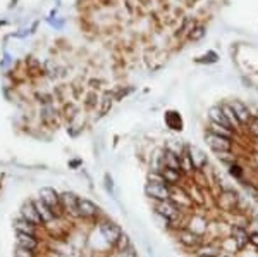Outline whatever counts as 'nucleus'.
Listing matches in <instances>:
<instances>
[{
	"label": "nucleus",
	"instance_id": "3",
	"mask_svg": "<svg viewBox=\"0 0 258 257\" xmlns=\"http://www.w3.org/2000/svg\"><path fill=\"white\" fill-rule=\"evenodd\" d=\"M152 211H155V213H159V214H162V216L170 219V221L174 223V228H176V230L181 226H184L186 216H188V213H184L181 207H177L172 200H170V198L152 204Z\"/></svg>",
	"mask_w": 258,
	"mask_h": 257
},
{
	"label": "nucleus",
	"instance_id": "34",
	"mask_svg": "<svg viewBox=\"0 0 258 257\" xmlns=\"http://www.w3.org/2000/svg\"><path fill=\"white\" fill-rule=\"evenodd\" d=\"M217 61H219V56L214 50L207 52L203 57H198L197 59V62H200V64H214V62H217Z\"/></svg>",
	"mask_w": 258,
	"mask_h": 257
},
{
	"label": "nucleus",
	"instance_id": "39",
	"mask_svg": "<svg viewBox=\"0 0 258 257\" xmlns=\"http://www.w3.org/2000/svg\"><path fill=\"white\" fill-rule=\"evenodd\" d=\"M249 247H253L258 250V231L256 233H249Z\"/></svg>",
	"mask_w": 258,
	"mask_h": 257
},
{
	"label": "nucleus",
	"instance_id": "19",
	"mask_svg": "<svg viewBox=\"0 0 258 257\" xmlns=\"http://www.w3.org/2000/svg\"><path fill=\"white\" fill-rule=\"evenodd\" d=\"M226 173H227V176L231 178V180L236 181V183H241L243 180L249 178L246 168H244V164L241 163V161H236L234 164H231L229 168H226Z\"/></svg>",
	"mask_w": 258,
	"mask_h": 257
},
{
	"label": "nucleus",
	"instance_id": "13",
	"mask_svg": "<svg viewBox=\"0 0 258 257\" xmlns=\"http://www.w3.org/2000/svg\"><path fill=\"white\" fill-rule=\"evenodd\" d=\"M16 238V245L23 247V248H30V250L40 252L41 247L45 245V238L43 237H35V235H24V233H14Z\"/></svg>",
	"mask_w": 258,
	"mask_h": 257
},
{
	"label": "nucleus",
	"instance_id": "38",
	"mask_svg": "<svg viewBox=\"0 0 258 257\" xmlns=\"http://www.w3.org/2000/svg\"><path fill=\"white\" fill-rule=\"evenodd\" d=\"M81 164H83V161L80 159V157H73V159H71L69 163H68L69 169H80Z\"/></svg>",
	"mask_w": 258,
	"mask_h": 257
},
{
	"label": "nucleus",
	"instance_id": "11",
	"mask_svg": "<svg viewBox=\"0 0 258 257\" xmlns=\"http://www.w3.org/2000/svg\"><path fill=\"white\" fill-rule=\"evenodd\" d=\"M19 216L23 219H26V221H30L31 225L43 228V219H41L40 213H38V207H36L35 198H28V200H24L23 204H21Z\"/></svg>",
	"mask_w": 258,
	"mask_h": 257
},
{
	"label": "nucleus",
	"instance_id": "36",
	"mask_svg": "<svg viewBox=\"0 0 258 257\" xmlns=\"http://www.w3.org/2000/svg\"><path fill=\"white\" fill-rule=\"evenodd\" d=\"M205 26H195V30L189 33L188 35V38L191 40V41H197V40H202L203 36H205Z\"/></svg>",
	"mask_w": 258,
	"mask_h": 257
},
{
	"label": "nucleus",
	"instance_id": "7",
	"mask_svg": "<svg viewBox=\"0 0 258 257\" xmlns=\"http://www.w3.org/2000/svg\"><path fill=\"white\" fill-rule=\"evenodd\" d=\"M143 193H145V197L152 202V204H155V202L167 200V198L170 197V186L165 183V181L147 180L143 185Z\"/></svg>",
	"mask_w": 258,
	"mask_h": 257
},
{
	"label": "nucleus",
	"instance_id": "8",
	"mask_svg": "<svg viewBox=\"0 0 258 257\" xmlns=\"http://www.w3.org/2000/svg\"><path fill=\"white\" fill-rule=\"evenodd\" d=\"M203 142L210 148V152H224V150H236L238 147V140L226 138V136L215 135L212 131H203Z\"/></svg>",
	"mask_w": 258,
	"mask_h": 257
},
{
	"label": "nucleus",
	"instance_id": "20",
	"mask_svg": "<svg viewBox=\"0 0 258 257\" xmlns=\"http://www.w3.org/2000/svg\"><path fill=\"white\" fill-rule=\"evenodd\" d=\"M165 119V124H167V128L170 131H174V133H181L182 128H184V123H182V116L177 113V111H167L164 116Z\"/></svg>",
	"mask_w": 258,
	"mask_h": 257
},
{
	"label": "nucleus",
	"instance_id": "27",
	"mask_svg": "<svg viewBox=\"0 0 258 257\" xmlns=\"http://www.w3.org/2000/svg\"><path fill=\"white\" fill-rule=\"evenodd\" d=\"M220 107H222V111H224V116L229 119V123L234 126V130L238 131V133L241 135L243 133V128H241V124L238 121V118H236V114H234V111L231 109V106H229V102H224V104H220Z\"/></svg>",
	"mask_w": 258,
	"mask_h": 257
},
{
	"label": "nucleus",
	"instance_id": "21",
	"mask_svg": "<svg viewBox=\"0 0 258 257\" xmlns=\"http://www.w3.org/2000/svg\"><path fill=\"white\" fill-rule=\"evenodd\" d=\"M209 121L217 123V124H222V126L229 128V130L236 131L234 126H232V124L229 123V119L226 118V116H224V111H222V107H220V106H214V107H210V109H209ZM236 133H238V131H236Z\"/></svg>",
	"mask_w": 258,
	"mask_h": 257
},
{
	"label": "nucleus",
	"instance_id": "37",
	"mask_svg": "<svg viewBox=\"0 0 258 257\" xmlns=\"http://www.w3.org/2000/svg\"><path fill=\"white\" fill-rule=\"evenodd\" d=\"M191 26H193V24L189 23V19H184V21H182V24L177 28L176 33H174V35H176V38H181V36L186 33V30H188V28H191Z\"/></svg>",
	"mask_w": 258,
	"mask_h": 257
},
{
	"label": "nucleus",
	"instance_id": "31",
	"mask_svg": "<svg viewBox=\"0 0 258 257\" xmlns=\"http://www.w3.org/2000/svg\"><path fill=\"white\" fill-rule=\"evenodd\" d=\"M12 257H41V252L30 250V248H23V247L14 245V250H12Z\"/></svg>",
	"mask_w": 258,
	"mask_h": 257
},
{
	"label": "nucleus",
	"instance_id": "33",
	"mask_svg": "<svg viewBox=\"0 0 258 257\" xmlns=\"http://www.w3.org/2000/svg\"><path fill=\"white\" fill-rule=\"evenodd\" d=\"M110 257H140L138 250H136L135 245H131L129 248H124V250H114Z\"/></svg>",
	"mask_w": 258,
	"mask_h": 257
},
{
	"label": "nucleus",
	"instance_id": "15",
	"mask_svg": "<svg viewBox=\"0 0 258 257\" xmlns=\"http://www.w3.org/2000/svg\"><path fill=\"white\" fill-rule=\"evenodd\" d=\"M229 106H231V109L234 111L236 118H238L241 128H243V131H244L246 124L251 121V118H253V114H251V111H249V107L244 102H241V100H231V102H229Z\"/></svg>",
	"mask_w": 258,
	"mask_h": 257
},
{
	"label": "nucleus",
	"instance_id": "14",
	"mask_svg": "<svg viewBox=\"0 0 258 257\" xmlns=\"http://www.w3.org/2000/svg\"><path fill=\"white\" fill-rule=\"evenodd\" d=\"M12 230H14V233L35 235V237H43L45 238L43 228L31 225L30 221H26V219H23L21 216H18V218L14 219V221H12Z\"/></svg>",
	"mask_w": 258,
	"mask_h": 257
},
{
	"label": "nucleus",
	"instance_id": "40",
	"mask_svg": "<svg viewBox=\"0 0 258 257\" xmlns=\"http://www.w3.org/2000/svg\"><path fill=\"white\" fill-rule=\"evenodd\" d=\"M219 257H238V255H234V254H229V252H220V255Z\"/></svg>",
	"mask_w": 258,
	"mask_h": 257
},
{
	"label": "nucleus",
	"instance_id": "1",
	"mask_svg": "<svg viewBox=\"0 0 258 257\" xmlns=\"http://www.w3.org/2000/svg\"><path fill=\"white\" fill-rule=\"evenodd\" d=\"M239 200H241V192L238 188L219 190L214 195V207L220 214H232L238 211Z\"/></svg>",
	"mask_w": 258,
	"mask_h": 257
},
{
	"label": "nucleus",
	"instance_id": "32",
	"mask_svg": "<svg viewBox=\"0 0 258 257\" xmlns=\"http://www.w3.org/2000/svg\"><path fill=\"white\" fill-rule=\"evenodd\" d=\"M131 245H135L131 235H129L127 231H122V235H120V238L117 240V245H115L114 250H124V248H129Z\"/></svg>",
	"mask_w": 258,
	"mask_h": 257
},
{
	"label": "nucleus",
	"instance_id": "22",
	"mask_svg": "<svg viewBox=\"0 0 258 257\" xmlns=\"http://www.w3.org/2000/svg\"><path fill=\"white\" fill-rule=\"evenodd\" d=\"M35 202H36V207H38L40 216H41V219H43V226L50 225V223H53L57 218H59V214H57L52 207H48L45 202H41L40 198H35Z\"/></svg>",
	"mask_w": 258,
	"mask_h": 257
},
{
	"label": "nucleus",
	"instance_id": "16",
	"mask_svg": "<svg viewBox=\"0 0 258 257\" xmlns=\"http://www.w3.org/2000/svg\"><path fill=\"white\" fill-rule=\"evenodd\" d=\"M160 175L169 186H179V185L186 183V181L189 180V178L186 176L182 171H179V169H172V168H164L160 171Z\"/></svg>",
	"mask_w": 258,
	"mask_h": 257
},
{
	"label": "nucleus",
	"instance_id": "6",
	"mask_svg": "<svg viewBox=\"0 0 258 257\" xmlns=\"http://www.w3.org/2000/svg\"><path fill=\"white\" fill-rule=\"evenodd\" d=\"M98 228V231L102 233V237L107 240V243L112 247V250L115 248V245H117V240L120 238V235H122V226L119 225L117 221H114L112 218H109V216H105L103 214L102 216V219L95 225Z\"/></svg>",
	"mask_w": 258,
	"mask_h": 257
},
{
	"label": "nucleus",
	"instance_id": "9",
	"mask_svg": "<svg viewBox=\"0 0 258 257\" xmlns=\"http://www.w3.org/2000/svg\"><path fill=\"white\" fill-rule=\"evenodd\" d=\"M170 200L174 202L177 207H181L184 213H191V211L197 209L193 198H191L188 188H186V183L179 185V186H170Z\"/></svg>",
	"mask_w": 258,
	"mask_h": 257
},
{
	"label": "nucleus",
	"instance_id": "30",
	"mask_svg": "<svg viewBox=\"0 0 258 257\" xmlns=\"http://www.w3.org/2000/svg\"><path fill=\"white\" fill-rule=\"evenodd\" d=\"M244 131H246L248 136L253 140V142H258V118L256 116H253L251 121H249L246 124V128H244Z\"/></svg>",
	"mask_w": 258,
	"mask_h": 257
},
{
	"label": "nucleus",
	"instance_id": "5",
	"mask_svg": "<svg viewBox=\"0 0 258 257\" xmlns=\"http://www.w3.org/2000/svg\"><path fill=\"white\" fill-rule=\"evenodd\" d=\"M207 213H209L207 209L191 211V213H188V216H186L184 226L193 231V233L207 238L209 237V228H210V219H212V218L207 216Z\"/></svg>",
	"mask_w": 258,
	"mask_h": 257
},
{
	"label": "nucleus",
	"instance_id": "17",
	"mask_svg": "<svg viewBox=\"0 0 258 257\" xmlns=\"http://www.w3.org/2000/svg\"><path fill=\"white\" fill-rule=\"evenodd\" d=\"M188 150H189L191 161H193L195 169H197V171H202V169L210 163V157H209V154H207L205 150H203V148L195 147V145L188 143Z\"/></svg>",
	"mask_w": 258,
	"mask_h": 257
},
{
	"label": "nucleus",
	"instance_id": "25",
	"mask_svg": "<svg viewBox=\"0 0 258 257\" xmlns=\"http://www.w3.org/2000/svg\"><path fill=\"white\" fill-rule=\"evenodd\" d=\"M152 221L155 223V226L159 228V230L165 231V233H172L176 228H174V223L167 219L165 216H162V214L155 213V211H152Z\"/></svg>",
	"mask_w": 258,
	"mask_h": 257
},
{
	"label": "nucleus",
	"instance_id": "10",
	"mask_svg": "<svg viewBox=\"0 0 258 257\" xmlns=\"http://www.w3.org/2000/svg\"><path fill=\"white\" fill-rule=\"evenodd\" d=\"M38 198L41 202H45L48 207H52L59 218H64V211H62V204H60V192H57L53 186H41L38 190Z\"/></svg>",
	"mask_w": 258,
	"mask_h": 257
},
{
	"label": "nucleus",
	"instance_id": "4",
	"mask_svg": "<svg viewBox=\"0 0 258 257\" xmlns=\"http://www.w3.org/2000/svg\"><path fill=\"white\" fill-rule=\"evenodd\" d=\"M78 214H80V223H85V225H88V226H95L103 216L102 207L88 197H80V202H78Z\"/></svg>",
	"mask_w": 258,
	"mask_h": 257
},
{
	"label": "nucleus",
	"instance_id": "23",
	"mask_svg": "<svg viewBox=\"0 0 258 257\" xmlns=\"http://www.w3.org/2000/svg\"><path fill=\"white\" fill-rule=\"evenodd\" d=\"M212 156L215 157L219 164L229 168L231 164H234L236 161H239V154L236 150H224V152H212Z\"/></svg>",
	"mask_w": 258,
	"mask_h": 257
},
{
	"label": "nucleus",
	"instance_id": "28",
	"mask_svg": "<svg viewBox=\"0 0 258 257\" xmlns=\"http://www.w3.org/2000/svg\"><path fill=\"white\" fill-rule=\"evenodd\" d=\"M220 248H222V252H229V254H234V255L239 254L238 243L234 242V238H232L231 235H227V237L220 238Z\"/></svg>",
	"mask_w": 258,
	"mask_h": 257
},
{
	"label": "nucleus",
	"instance_id": "24",
	"mask_svg": "<svg viewBox=\"0 0 258 257\" xmlns=\"http://www.w3.org/2000/svg\"><path fill=\"white\" fill-rule=\"evenodd\" d=\"M205 130H209V131H212V133H215V135L226 136V138H232V140H238V136H239L238 133H236V131L229 130V128L222 126V124L212 123V121L207 123V128H205Z\"/></svg>",
	"mask_w": 258,
	"mask_h": 257
},
{
	"label": "nucleus",
	"instance_id": "29",
	"mask_svg": "<svg viewBox=\"0 0 258 257\" xmlns=\"http://www.w3.org/2000/svg\"><path fill=\"white\" fill-rule=\"evenodd\" d=\"M102 185H103V188H105L107 195L115 200V197H117V193H115V181H114V178H112L110 173H105V175H103Z\"/></svg>",
	"mask_w": 258,
	"mask_h": 257
},
{
	"label": "nucleus",
	"instance_id": "18",
	"mask_svg": "<svg viewBox=\"0 0 258 257\" xmlns=\"http://www.w3.org/2000/svg\"><path fill=\"white\" fill-rule=\"evenodd\" d=\"M229 235H231V237L234 238V242L238 243L239 252L244 250L246 247H249V231L244 226H234V225H232L231 233H229Z\"/></svg>",
	"mask_w": 258,
	"mask_h": 257
},
{
	"label": "nucleus",
	"instance_id": "41",
	"mask_svg": "<svg viewBox=\"0 0 258 257\" xmlns=\"http://www.w3.org/2000/svg\"><path fill=\"white\" fill-rule=\"evenodd\" d=\"M256 118H258V107H256Z\"/></svg>",
	"mask_w": 258,
	"mask_h": 257
},
{
	"label": "nucleus",
	"instance_id": "12",
	"mask_svg": "<svg viewBox=\"0 0 258 257\" xmlns=\"http://www.w3.org/2000/svg\"><path fill=\"white\" fill-rule=\"evenodd\" d=\"M222 248H220V240L207 238L197 250L191 252L189 257H219Z\"/></svg>",
	"mask_w": 258,
	"mask_h": 257
},
{
	"label": "nucleus",
	"instance_id": "2",
	"mask_svg": "<svg viewBox=\"0 0 258 257\" xmlns=\"http://www.w3.org/2000/svg\"><path fill=\"white\" fill-rule=\"evenodd\" d=\"M170 235H172V238H174V242H176V245L181 248V250L184 252V254H188V255L191 254V252L197 250V248L207 240V238L200 237V235H197V233H193V231L188 230L186 226L177 228V230H174Z\"/></svg>",
	"mask_w": 258,
	"mask_h": 257
},
{
	"label": "nucleus",
	"instance_id": "26",
	"mask_svg": "<svg viewBox=\"0 0 258 257\" xmlns=\"http://www.w3.org/2000/svg\"><path fill=\"white\" fill-rule=\"evenodd\" d=\"M164 164H165V168H172V169H179V171H181V156L164 147Z\"/></svg>",
	"mask_w": 258,
	"mask_h": 257
},
{
	"label": "nucleus",
	"instance_id": "35",
	"mask_svg": "<svg viewBox=\"0 0 258 257\" xmlns=\"http://www.w3.org/2000/svg\"><path fill=\"white\" fill-rule=\"evenodd\" d=\"M246 230L249 231V233H256V231H258V213H256V211L253 214H249Z\"/></svg>",
	"mask_w": 258,
	"mask_h": 257
}]
</instances>
